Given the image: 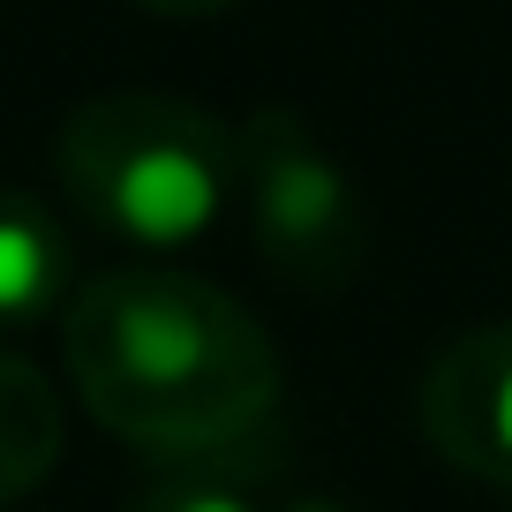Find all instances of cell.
Returning a JSON list of instances; mask_svg holds the SVG:
<instances>
[{
    "label": "cell",
    "instance_id": "cell-6",
    "mask_svg": "<svg viewBox=\"0 0 512 512\" xmlns=\"http://www.w3.org/2000/svg\"><path fill=\"white\" fill-rule=\"evenodd\" d=\"M68 279V241L23 189H0V317H38Z\"/></svg>",
    "mask_w": 512,
    "mask_h": 512
},
{
    "label": "cell",
    "instance_id": "cell-2",
    "mask_svg": "<svg viewBox=\"0 0 512 512\" xmlns=\"http://www.w3.org/2000/svg\"><path fill=\"white\" fill-rule=\"evenodd\" d=\"M61 181L83 219L174 249L234 196V128L174 91H98L61 128Z\"/></svg>",
    "mask_w": 512,
    "mask_h": 512
},
{
    "label": "cell",
    "instance_id": "cell-7",
    "mask_svg": "<svg viewBox=\"0 0 512 512\" xmlns=\"http://www.w3.org/2000/svg\"><path fill=\"white\" fill-rule=\"evenodd\" d=\"M128 512H256L234 482L204 475V460H181V475H166L151 497H136Z\"/></svg>",
    "mask_w": 512,
    "mask_h": 512
},
{
    "label": "cell",
    "instance_id": "cell-4",
    "mask_svg": "<svg viewBox=\"0 0 512 512\" xmlns=\"http://www.w3.org/2000/svg\"><path fill=\"white\" fill-rule=\"evenodd\" d=\"M422 430L452 467L512 490V324L460 332L430 362L422 384Z\"/></svg>",
    "mask_w": 512,
    "mask_h": 512
},
{
    "label": "cell",
    "instance_id": "cell-8",
    "mask_svg": "<svg viewBox=\"0 0 512 512\" xmlns=\"http://www.w3.org/2000/svg\"><path fill=\"white\" fill-rule=\"evenodd\" d=\"M136 8H151V16H226L234 0H136Z\"/></svg>",
    "mask_w": 512,
    "mask_h": 512
},
{
    "label": "cell",
    "instance_id": "cell-9",
    "mask_svg": "<svg viewBox=\"0 0 512 512\" xmlns=\"http://www.w3.org/2000/svg\"><path fill=\"white\" fill-rule=\"evenodd\" d=\"M287 512H347V505H324V497H302V505H287Z\"/></svg>",
    "mask_w": 512,
    "mask_h": 512
},
{
    "label": "cell",
    "instance_id": "cell-5",
    "mask_svg": "<svg viewBox=\"0 0 512 512\" xmlns=\"http://www.w3.org/2000/svg\"><path fill=\"white\" fill-rule=\"evenodd\" d=\"M61 460V400L23 354H0V505L53 475Z\"/></svg>",
    "mask_w": 512,
    "mask_h": 512
},
{
    "label": "cell",
    "instance_id": "cell-1",
    "mask_svg": "<svg viewBox=\"0 0 512 512\" xmlns=\"http://www.w3.org/2000/svg\"><path fill=\"white\" fill-rule=\"evenodd\" d=\"M68 377L113 437L219 460L279 400V354L234 294L189 272H106L68 302Z\"/></svg>",
    "mask_w": 512,
    "mask_h": 512
},
{
    "label": "cell",
    "instance_id": "cell-3",
    "mask_svg": "<svg viewBox=\"0 0 512 512\" xmlns=\"http://www.w3.org/2000/svg\"><path fill=\"white\" fill-rule=\"evenodd\" d=\"M234 189L249 196V234L294 287H354L369 256V219L347 166L309 136L302 113L249 106L234 121Z\"/></svg>",
    "mask_w": 512,
    "mask_h": 512
}]
</instances>
